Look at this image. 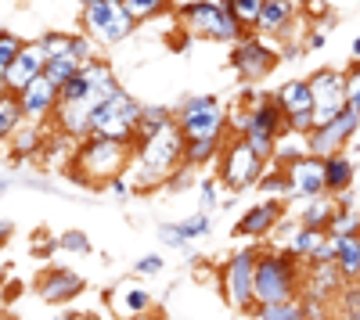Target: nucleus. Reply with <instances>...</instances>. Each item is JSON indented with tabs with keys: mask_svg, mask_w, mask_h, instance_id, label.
Here are the masks:
<instances>
[{
	"mask_svg": "<svg viewBox=\"0 0 360 320\" xmlns=\"http://www.w3.org/2000/svg\"><path fill=\"white\" fill-rule=\"evenodd\" d=\"M79 292H83V277H79L76 270H69V267H51V270L37 281V295H40L44 302H51V306L69 302V299H76Z\"/></svg>",
	"mask_w": 360,
	"mask_h": 320,
	"instance_id": "nucleus-18",
	"label": "nucleus"
},
{
	"mask_svg": "<svg viewBox=\"0 0 360 320\" xmlns=\"http://www.w3.org/2000/svg\"><path fill=\"white\" fill-rule=\"evenodd\" d=\"M40 144H44V133L40 130H22L18 126V133H15V155H33Z\"/></svg>",
	"mask_w": 360,
	"mask_h": 320,
	"instance_id": "nucleus-36",
	"label": "nucleus"
},
{
	"mask_svg": "<svg viewBox=\"0 0 360 320\" xmlns=\"http://www.w3.org/2000/svg\"><path fill=\"white\" fill-rule=\"evenodd\" d=\"M83 4H86V0H83Z\"/></svg>",
	"mask_w": 360,
	"mask_h": 320,
	"instance_id": "nucleus-48",
	"label": "nucleus"
},
{
	"mask_svg": "<svg viewBox=\"0 0 360 320\" xmlns=\"http://www.w3.org/2000/svg\"><path fill=\"white\" fill-rule=\"evenodd\" d=\"M18 101H22V112L29 119H47V115H54L58 105H62V86L44 72L29 83L25 91H18Z\"/></svg>",
	"mask_w": 360,
	"mask_h": 320,
	"instance_id": "nucleus-16",
	"label": "nucleus"
},
{
	"mask_svg": "<svg viewBox=\"0 0 360 320\" xmlns=\"http://www.w3.org/2000/svg\"><path fill=\"white\" fill-rule=\"evenodd\" d=\"M22 40L15 36V33H8V29H4V33H0V72H4V69H11V62H15V58L22 54Z\"/></svg>",
	"mask_w": 360,
	"mask_h": 320,
	"instance_id": "nucleus-35",
	"label": "nucleus"
},
{
	"mask_svg": "<svg viewBox=\"0 0 360 320\" xmlns=\"http://www.w3.org/2000/svg\"><path fill=\"white\" fill-rule=\"evenodd\" d=\"M303 288H307V299H321V302L339 299L342 288H346V274L339 267V259L335 263H310V270L303 277Z\"/></svg>",
	"mask_w": 360,
	"mask_h": 320,
	"instance_id": "nucleus-17",
	"label": "nucleus"
},
{
	"mask_svg": "<svg viewBox=\"0 0 360 320\" xmlns=\"http://www.w3.org/2000/svg\"><path fill=\"white\" fill-rule=\"evenodd\" d=\"M72 40L76 36H69V33H47L44 36V47H47L51 58H58V54H69L72 51Z\"/></svg>",
	"mask_w": 360,
	"mask_h": 320,
	"instance_id": "nucleus-39",
	"label": "nucleus"
},
{
	"mask_svg": "<svg viewBox=\"0 0 360 320\" xmlns=\"http://www.w3.org/2000/svg\"><path fill=\"white\" fill-rule=\"evenodd\" d=\"M231 65L245 83H256V79L274 72L278 51H270L259 36H242V40H234V47H231Z\"/></svg>",
	"mask_w": 360,
	"mask_h": 320,
	"instance_id": "nucleus-12",
	"label": "nucleus"
},
{
	"mask_svg": "<svg viewBox=\"0 0 360 320\" xmlns=\"http://www.w3.org/2000/svg\"><path fill=\"white\" fill-rule=\"evenodd\" d=\"M152 292H144L141 284H130V281H123L112 292V299H108V306H112V313H119V316H144L148 309H152Z\"/></svg>",
	"mask_w": 360,
	"mask_h": 320,
	"instance_id": "nucleus-20",
	"label": "nucleus"
},
{
	"mask_svg": "<svg viewBox=\"0 0 360 320\" xmlns=\"http://www.w3.org/2000/svg\"><path fill=\"white\" fill-rule=\"evenodd\" d=\"M176 123H180L188 140H198V137H224L231 119L213 94H198V98H188L176 108Z\"/></svg>",
	"mask_w": 360,
	"mask_h": 320,
	"instance_id": "nucleus-10",
	"label": "nucleus"
},
{
	"mask_svg": "<svg viewBox=\"0 0 360 320\" xmlns=\"http://www.w3.org/2000/svg\"><path fill=\"white\" fill-rule=\"evenodd\" d=\"M141 105L119 86V91L108 98V101H101L98 108H94V115H90V133H105V137H127V140H134V133H137V123H141Z\"/></svg>",
	"mask_w": 360,
	"mask_h": 320,
	"instance_id": "nucleus-9",
	"label": "nucleus"
},
{
	"mask_svg": "<svg viewBox=\"0 0 360 320\" xmlns=\"http://www.w3.org/2000/svg\"><path fill=\"white\" fill-rule=\"evenodd\" d=\"M299 281H303L299 255H292L288 248L263 252L256 263V306L299 299Z\"/></svg>",
	"mask_w": 360,
	"mask_h": 320,
	"instance_id": "nucleus-4",
	"label": "nucleus"
},
{
	"mask_svg": "<svg viewBox=\"0 0 360 320\" xmlns=\"http://www.w3.org/2000/svg\"><path fill=\"white\" fill-rule=\"evenodd\" d=\"M332 216H335V201H324L321 198H307V209H303V220L299 223H310V227H332Z\"/></svg>",
	"mask_w": 360,
	"mask_h": 320,
	"instance_id": "nucleus-30",
	"label": "nucleus"
},
{
	"mask_svg": "<svg viewBox=\"0 0 360 320\" xmlns=\"http://www.w3.org/2000/svg\"><path fill=\"white\" fill-rule=\"evenodd\" d=\"M108 191H112L115 198H130V191H134V184H130V180H123V177H115V180L108 184Z\"/></svg>",
	"mask_w": 360,
	"mask_h": 320,
	"instance_id": "nucleus-44",
	"label": "nucleus"
},
{
	"mask_svg": "<svg viewBox=\"0 0 360 320\" xmlns=\"http://www.w3.org/2000/svg\"><path fill=\"white\" fill-rule=\"evenodd\" d=\"M324 169H328V194H342L353 187V162L346 152H335V155H328L324 159Z\"/></svg>",
	"mask_w": 360,
	"mask_h": 320,
	"instance_id": "nucleus-24",
	"label": "nucleus"
},
{
	"mask_svg": "<svg viewBox=\"0 0 360 320\" xmlns=\"http://www.w3.org/2000/svg\"><path fill=\"white\" fill-rule=\"evenodd\" d=\"M256 263H259V252L245 248V252H234L224 263V270H220L224 299L238 313H249L256 306Z\"/></svg>",
	"mask_w": 360,
	"mask_h": 320,
	"instance_id": "nucleus-6",
	"label": "nucleus"
},
{
	"mask_svg": "<svg viewBox=\"0 0 360 320\" xmlns=\"http://www.w3.org/2000/svg\"><path fill=\"white\" fill-rule=\"evenodd\" d=\"M335 302H339L342 316H349V320H360V281H346L342 295H339Z\"/></svg>",
	"mask_w": 360,
	"mask_h": 320,
	"instance_id": "nucleus-33",
	"label": "nucleus"
},
{
	"mask_svg": "<svg viewBox=\"0 0 360 320\" xmlns=\"http://www.w3.org/2000/svg\"><path fill=\"white\" fill-rule=\"evenodd\" d=\"M79 69H83V58H76L72 51H69V54H58V58H51V62H47V76H51L58 86L69 83Z\"/></svg>",
	"mask_w": 360,
	"mask_h": 320,
	"instance_id": "nucleus-31",
	"label": "nucleus"
},
{
	"mask_svg": "<svg viewBox=\"0 0 360 320\" xmlns=\"http://www.w3.org/2000/svg\"><path fill=\"white\" fill-rule=\"evenodd\" d=\"M310 83H314V98H317L314 123L324 126V123H332L335 115L346 108V72H339V69H317L310 76Z\"/></svg>",
	"mask_w": 360,
	"mask_h": 320,
	"instance_id": "nucleus-13",
	"label": "nucleus"
},
{
	"mask_svg": "<svg viewBox=\"0 0 360 320\" xmlns=\"http://www.w3.org/2000/svg\"><path fill=\"white\" fill-rule=\"evenodd\" d=\"M328 230H332V234H360V213L335 206V216H332V227Z\"/></svg>",
	"mask_w": 360,
	"mask_h": 320,
	"instance_id": "nucleus-34",
	"label": "nucleus"
},
{
	"mask_svg": "<svg viewBox=\"0 0 360 320\" xmlns=\"http://www.w3.org/2000/svg\"><path fill=\"white\" fill-rule=\"evenodd\" d=\"M317 47H324V33H310V40H307V51H317Z\"/></svg>",
	"mask_w": 360,
	"mask_h": 320,
	"instance_id": "nucleus-45",
	"label": "nucleus"
},
{
	"mask_svg": "<svg viewBox=\"0 0 360 320\" xmlns=\"http://www.w3.org/2000/svg\"><path fill=\"white\" fill-rule=\"evenodd\" d=\"M295 4H307V0H295Z\"/></svg>",
	"mask_w": 360,
	"mask_h": 320,
	"instance_id": "nucleus-47",
	"label": "nucleus"
},
{
	"mask_svg": "<svg viewBox=\"0 0 360 320\" xmlns=\"http://www.w3.org/2000/svg\"><path fill=\"white\" fill-rule=\"evenodd\" d=\"M295 8H299L295 0H263L256 29H263V33H274V36L288 33V25L299 18V11H295Z\"/></svg>",
	"mask_w": 360,
	"mask_h": 320,
	"instance_id": "nucleus-21",
	"label": "nucleus"
},
{
	"mask_svg": "<svg viewBox=\"0 0 360 320\" xmlns=\"http://www.w3.org/2000/svg\"><path fill=\"white\" fill-rule=\"evenodd\" d=\"M249 313H256V316H266V320H299V316H307V309H303V299H288V302H266V306H252Z\"/></svg>",
	"mask_w": 360,
	"mask_h": 320,
	"instance_id": "nucleus-29",
	"label": "nucleus"
},
{
	"mask_svg": "<svg viewBox=\"0 0 360 320\" xmlns=\"http://www.w3.org/2000/svg\"><path fill=\"white\" fill-rule=\"evenodd\" d=\"M47 62H51V54H47L44 40L25 44V47H22V54L11 62V69L0 72V79H4V91H11V94L25 91V86L33 83L37 76H44V72H47Z\"/></svg>",
	"mask_w": 360,
	"mask_h": 320,
	"instance_id": "nucleus-15",
	"label": "nucleus"
},
{
	"mask_svg": "<svg viewBox=\"0 0 360 320\" xmlns=\"http://www.w3.org/2000/svg\"><path fill=\"white\" fill-rule=\"evenodd\" d=\"M180 18L191 33H202L209 40H242L245 36V25L238 22L224 4H213V0H188L180 4Z\"/></svg>",
	"mask_w": 360,
	"mask_h": 320,
	"instance_id": "nucleus-7",
	"label": "nucleus"
},
{
	"mask_svg": "<svg viewBox=\"0 0 360 320\" xmlns=\"http://www.w3.org/2000/svg\"><path fill=\"white\" fill-rule=\"evenodd\" d=\"M349 54H353V62H360V36L349 44Z\"/></svg>",
	"mask_w": 360,
	"mask_h": 320,
	"instance_id": "nucleus-46",
	"label": "nucleus"
},
{
	"mask_svg": "<svg viewBox=\"0 0 360 320\" xmlns=\"http://www.w3.org/2000/svg\"><path fill=\"white\" fill-rule=\"evenodd\" d=\"M281 216H285L281 201H263V206H252L242 220L234 223V234L238 238H263L281 223Z\"/></svg>",
	"mask_w": 360,
	"mask_h": 320,
	"instance_id": "nucleus-19",
	"label": "nucleus"
},
{
	"mask_svg": "<svg viewBox=\"0 0 360 320\" xmlns=\"http://www.w3.org/2000/svg\"><path fill=\"white\" fill-rule=\"evenodd\" d=\"M83 29L101 44H123L137 29V18L123 0H86L83 4Z\"/></svg>",
	"mask_w": 360,
	"mask_h": 320,
	"instance_id": "nucleus-5",
	"label": "nucleus"
},
{
	"mask_svg": "<svg viewBox=\"0 0 360 320\" xmlns=\"http://www.w3.org/2000/svg\"><path fill=\"white\" fill-rule=\"evenodd\" d=\"M303 11H307V18H314V22H328V18H332V15H328V4H324V0H307Z\"/></svg>",
	"mask_w": 360,
	"mask_h": 320,
	"instance_id": "nucleus-43",
	"label": "nucleus"
},
{
	"mask_svg": "<svg viewBox=\"0 0 360 320\" xmlns=\"http://www.w3.org/2000/svg\"><path fill=\"white\" fill-rule=\"evenodd\" d=\"M159 270H166L162 255H141L137 263H134V274H141V277H155Z\"/></svg>",
	"mask_w": 360,
	"mask_h": 320,
	"instance_id": "nucleus-41",
	"label": "nucleus"
},
{
	"mask_svg": "<svg viewBox=\"0 0 360 320\" xmlns=\"http://www.w3.org/2000/svg\"><path fill=\"white\" fill-rule=\"evenodd\" d=\"M123 4L134 11L137 22H144V18H155V15L166 8V0H123Z\"/></svg>",
	"mask_w": 360,
	"mask_h": 320,
	"instance_id": "nucleus-37",
	"label": "nucleus"
},
{
	"mask_svg": "<svg viewBox=\"0 0 360 320\" xmlns=\"http://www.w3.org/2000/svg\"><path fill=\"white\" fill-rule=\"evenodd\" d=\"M176 115H169L166 108H144L141 112V123H137V133H134V144H141V140H148V137H155L166 123H173Z\"/></svg>",
	"mask_w": 360,
	"mask_h": 320,
	"instance_id": "nucleus-28",
	"label": "nucleus"
},
{
	"mask_svg": "<svg viewBox=\"0 0 360 320\" xmlns=\"http://www.w3.org/2000/svg\"><path fill=\"white\" fill-rule=\"evenodd\" d=\"M184 152H188V137L180 130V123H166L155 137H148L137 144L134 152V173H137V187H152L162 180H173L176 169H184Z\"/></svg>",
	"mask_w": 360,
	"mask_h": 320,
	"instance_id": "nucleus-2",
	"label": "nucleus"
},
{
	"mask_svg": "<svg viewBox=\"0 0 360 320\" xmlns=\"http://www.w3.org/2000/svg\"><path fill=\"white\" fill-rule=\"evenodd\" d=\"M234 133L245 137L266 162L278 159V144L288 133V112L281 108L278 94H270L263 101H252V108H245V115L234 119Z\"/></svg>",
	"mask_w": 360,
	"mask_h": 320,
	"instance_id": "nucleus-3",
	"label": "nucleus"
},
{
	"mask_svg": "<svg viewBox=\"0 0 360 320\" xmlns=\"http://www.w3.org/2000/svg\"><path fill=\"white\" fill-rule=\"evenodd\" d=\"M328 238V230L324 227H310V223H299L295 230H292V241H288V252L292 255H299V259H314V252L321 248V241Z\"/></svg>",
	"mask_w": 360,
	"mask_h": 320,
	"instance_id": "nucleus-25",
	"label": "nucleus"
},
{
	"mask_svg": "<svg viewBox=\"0 0 360 320\" xmlns=\"http://www.w3.org/2000/svg\"><path fill=\"white\" fill-rule=\"evenodd\" d=\"M202 234H209V216H205V213H195V216L180 220V223L159 227V238H162L166 245H173V248H184L188 241H195V238H202Z\"/></svg>",
	"mask_w": 360,
	"mask_h": 320,
	"instance_id": "nucleus-23",
	"label": "nucleus"
},
{
	"mask_svg": "<svg viewBox=\"0 0 360 320\" xmlns=\"http://www.w3.org/2000/svg\"><path fill=\"white\" fill-rule=\"evenodd\" d=\"M22 101H18V94H11V91H4V98H0V137L4 140H11L15 133H18V126H22Z\"/></svg>",
	"mask_w": 360,
	"mask_h": 320,
	"instance_id": "nucleus-26",
	"label": "nucleus"
},
{
	"mask_svg": "<svg viewBox=\"0 0 360 320\" xmlns=\"http://www.w3.org/2000/svg\"><path fill=\"white\" fill-rule=\"evenodd\" d=\"M58 241H62L65 252H76V255H86V252H90V241H86L83 230H65V234L58 238Z\"/></svg>",
	"mask_w": 360,
	"mask_h": 320,
	"instance_id": "nucleus-40",
	"label": "nucleus"
},
{
	"mask_svg": "<svg viewBox=\"0 0 360 320\" xmlns=\"http://www.w3.org/2000/svg\"><path fill=\"white\" fill-rule=\"evenodd\" d=\"M278 101L288 115H307L317 108V98H314V83L310 79H288L278 86Z\"/></svg>",
	"mask_w": 360,
	"mask_h": 320,
	"instance_id": "nucleus-22",
	"label": "nucleus"
},
{
	"mask_svg": "<svg viewBox=\"0 0 360 320\" xmlns=\"http://www.w3.org/2000/svg\"><path fill=\"white\" fill-rule=\"evenodd\" d=\"M263 169H266V159L245 137H234L231 144H224V152H220V184H227L231 191L256 187Z\"/></svg>",
	"mask_w": 360,
	"mask_h": 320,
	"instance_id": "nucleus-8",
	"label": "nucleus"
},
{
	"mask_svg": "<svg viewBox=\"0 0 360 320\" xmlns=\"http://www.w3.org/2000/svg\"><path fill=\"white\" fill-rule=\"evenodd\" d=\"M198 194H202V209L209 213L220 201V184L217 180H198Z\"/></svg>",
	"mask_w": 360,
	"mask_h": 320,
	"instance_id": "nucleus-42",
	"label": "nucleus"
},
{
	"mask_svg": "<svg viewBox=\"0 0 360 320\" xmlns=\"http://www.w3.org/2000/svg\"><path fill=\"white\" fill-rule=\"evenodd\" d=\"M356 126H360V112L346 105L332 123L314 126V130L307 133V152H310V155H321V159L342 152V148H346V140L356 133Z\"/></svg>",
	"mask_w": 360,
	"mask_h": 320,
	"instance_id": "nucleus-11",
	"label": "nucleus"
},
{
	"mask_svg": "<svg viewBox=\"0 0 360 320\" xmlns=\"http://www.w3.org/2000/svg\"><path fill=\"white\" fill-rule=\"evenodd\" d=\"M137 152V144L127 137H105V133H86L83 144L72 155L69 173L86 184V187H98V184H112L115 177H123V169L130 166V155Z\"/></svg>",
	"mask_w": 360,
	"mask_h": 320,
	"instance_id": "nucleus-1",
	"label": "nucleus"
},
{
	"mask_svg": "<svg viewBox=\"0 0 360 320\" xmlns=\"http://www.w3.org/2000/svg\"><path fill=\"white\" fill-rule=\"evenodd\" d=\"M220 4L242 22L245 29H256V22H259V8H263V0H220Z\"/></svg>",
	"mask_w": 360,
	"mask_h": 320,
	"instance_id": "nucleus-32",
	"label": "nucleus"
},
{
	"mask_svg": "<svg viewBox=\"0 0 360 320\" xmlns=\"http://www.w3.org/2000/svg\"><path fill=\"white\" fill-rule=\"evenodd\" d=\"M288 166V184H292V191L288 194H295V198H321V194H328V169H324V159L321 155H299V159H292V162H285Z\"/></svg>",
	"mask_w": 360,
	"mask_h": 320,
	"instance_id": "nucleus-14",
	"label": "nucleus"
},
{
	"mask_svg": "<svg viewBox=\"0 0 360 320\" xmlns=\"http://www.w3.org/2000/svg\"><path fill=\"white\" fill-rule=\"evenodd\" d=\"M346 105L360 112V62H353V69L346 72Z\"/></svg>",
	"mask_w": 360,
	"mask_h": 320,
	"instance_id": "nucleus-38",
	"label": "nucleus"
},
{
	"mask_svg": "<svg viewBox=\"0 0 360 320\" xmlns=\"http://www.w3.org/2000/svg\"><path fill=\"white\" fill-rule=\"evenodd\" d=\"M220 152H224V137H198V140H188L184 162L188 166H205V162H213Z\"/></svg>",
	"mask_w": 360,
	"mask_h": 320,
	"instance_id": "nucleus-27",
	"label": "nucleus"
}]
</instances>
